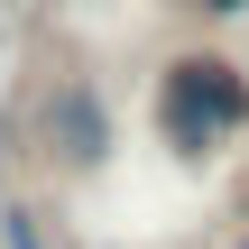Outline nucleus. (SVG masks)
I'll use <instances>...</instances> for the list:
<instances>
[{
  "label": "nucleus",
  "mask_w": 249,
  "mask_h": 249,
  "mask_svg": "<svg viewBox=\"0 0 249 249\" xmlns=\"http://www.w3.org/2000/svg\"><path fill=\"white\" fill-rule=\"evenodd\" d=\"M249 129V83L231 55H176L157 74V139L176 157H213Z\"/></svg>",
  "instance_id": "obj_1"
},
{
  "label": "nucleus",
  "mask_w": 249,
  "mask_h": 249,
  "mask_svg": "<svg viewBox=\"0 0 249 249\" xmlns=\"http://www.w3.org/2000/svg\"><path fill=\"white\" fill-rule=\"evenodd\" d=\"M46 139H55L74 166H102V148H111V111H102V92H92L83 74L46 92Z\"/></svg>",
  "instance_id": "obj_2"
},
{
  "label": "nucleus",
  "mask_w": 249,
  "mask_h": 249,
  "mask_svg": "<svg viewBox=\"0 0 249 249\" xmlns=\"http://www.w3.org/2000/svg\"><path fill=\"white\" fill-rule=\"evenodd\" d=\"M0 249H55V240H46V222H37L28 203H9V213H0Z\"/></svg>",
  "instance_id": "obj_3"
},
{
  "label": "nucleus",
  "mask_w": 249,
  "mask_h": 249,
  "mask_svg": "<svg viewBox=\"0 0 249 249\" xmlns=\"http://www.w3.org/2000/svg\"><path fill=\"white\" fill-rule=\"evenodd\" d=\"M240 249H249V240H240Z\"/></svg>",
  "instance_id": "obj_4"
}]
</instances>
